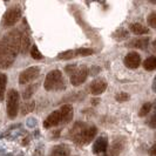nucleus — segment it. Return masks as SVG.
Here are the masks:
<instances>
[{"label":"nucleus","mask_w":156,"mask_h":156,"mask_svg":"<svg viewBox=\"0 0 156 156\" xmlns=\"http://www.w3.org/2000/svg\"><path fill=\"white\" fill-rule=\"evenodd\" d=\"M108 146H109V143H108V139L106 136L98 137L93 144V153L96 154V155L105 154L107 151V149H108Z\"/></svg>","instance_id":"1a4fd4ad"},{"label":"nucleus","mask_w":156,"mask_h":156,"mask_svg":"<svg viewBox=\"0 0 156 156\" xmlns=\"http://www.w3.org/2000/svg\"><path fill=\"white\" fill-rule=\"evenodd\" d=\"M96 133L98 129L95 126L76 122L69 130V137L79 146H87L94 140Z\"/></svg>","instance_id":"f257e3e1"},{"label":"nucleus","mask_w":156,"mask_h":156,"mask_svg":"<svg viewBox=\"0 0 156 156\" xmlns=\"http://www.w3.org/2000/svg\"><path fill=\"white\" fill-rule=\"evenodd\" d=\"M125 63L128 68H137L141 63V55L137 52H129L125 56Z\"/></svg>","instance_id":"9d476101"},{"label":"nucleus","mask_w":156,"mask_h":156,"mask_svg":"<svg viewBox=\"0 0 156 156\" xmlns=\"http://www.w3.org/2000/svg\"><path fill=\"white\" fill-rule=\"evenodd\" d=\"M107 89V82L102 79H96L90 83V93L93 95H101Z\"/></svg>","instance_id":"9b49d317"},{"label":"nucleus","mask_w":156,"mask_h":156,"mask_svg":"<svg viewBox=\"0 0 156 156\" xmlns=\"http://www.w3.org/2000/svg\"><path fill=\"white\" fill-rule=\"evenodd\" d=\"M94 51L90 48H79L75 51V56H87V55H92Z\"/></svg>","instance_id":"5701e85b"},{"label":"nucleus","mask_w":156,"mask_h":156,"mask_svg":"<svg viewBox=\"0 0 156 156\" xmlns=\"http://www.w3.org/2000/svg\"><path fill=\"white\" fill-rule=\"evenodd\" d=\"M155 117H156V115L155 114H153V115H151V119H150V121H149V126H150L153 129L155 128Z\"/></svg>","instance_id":"c756f323"},{"label":"nucleus","mask_w":156,"mask_h":156,"mask_svg":"<svg viewBox=\"0 0 156 156\" xmlns=\"http://www.w3.org/2000/svg\"><path fill=\"white\" fill-rule=\"evenodd\" d=\"M130 31L133 32L135 35H144V34H149V28H147L146 26H143L142 23H134L130 25Z\"/></svg>","instance_id":"dca6fc26"},{"label":"nucleus","mask_w":156,"mask_h":156,"mask_svg":"<svg viewBox=\"0 0 156 156\" xmlns=\"http://www.w3.org/2000/svg\"><path fill=\"white\" fill-rule=\"evenodd\" d=\"M16 54H18V53H16V51H13L8 45H6L4 41L0 40V56H2V58H7V59H12V60H16Z\"/></svg>","instance_id":"ddd939ff"},{"label":"nucleus","mask_w":156,"mask_h":156,"mask_svg":"<svg viewBox=\"0 0 156 156\" xmlns=\"http://www.w3.org/2000/svg\"><path fill=\"white\" fill-rule=\"evenodd\" d=\"M44 87L46 90H61L65 89L66 87V82L63 79L62 73L59 69L51 70L46 75L45 82H44Z\"/></svg>","instance_id":"f03ea898"},{"label":"nucleus","mask_w":156,"mask_h":156,"mask_svg":"<svg viewBox=\"0 0 156 156\" xmlns=\"http://www.w3.org/2000/svg\"><path fill=\"white\" fill-rule=\"evenodd\" d=\"M149 45V39L148 38H137V39L132 40L128 46L132 48H146Z\"/></svg>","instance_id":"a211bd4d"},{"label":"nucleus","mask_w":156,"mask_h":156,"mask_svg":"<svg viewBox=\"0 0 156 156\" xmlns=\"http://www.w3.org/2000/svg\"><path fill=\"white\" fill-rule=\"evenodd\" d=\"M123 148H125V141H121L119 140V139H116V140L112 143L110 148L107 149L106 156H119L122 153Z\"/></svg>","instance_id":"f8f14e48"},{"label":"nucleus","mask_w":156,"mask_h":156,"mask_svg":"<svg viewBox=\"0 0 156 156\" xmlns=\"http://www.w3.org/2000/svg\"><path fill=\"white\" fill-rule=\"evenodd\" d=\"M151 155H155V146H153V148H151Z\"/></svg>","instance_id":"7c9ffc66"},{"label":"nucleus","mask_w":156,"mask_h":156,"mask_svg":"<svg viewBox=\"0 0 156 156\" xmlns=\"http://www.w3.org/2000/svg\"><path fill=\"white\" fill-rule=\"evenodd\" d=\"M40 69L39 67H28L25 70H23L19 75V83L20 85H27L31 81L35 80L39 76Z\"/></svg>","instance_id":"0eeeda50"},{"label":"nucleus","mask_w":156,"mask_h":156,"mask_svg":"<svg viewBox=\"0 0 156 156\" xmlns=\"http://www.w3.org/2000/svg\"><path fill=\"white\" fill-rule=\"evenodd\" d=\"M143 67L146 70H154L156 68V58L155 56H149L148 59L144 60Z\"/></svg>","instance_id":"aec40b11"},{"label":"nucleus","mask_w":156,"mask_h":156,"mask_svg":"<svg viewBox=\"0 0 156 156\" xmlns=\"http://www.w3.org/2000/svg\"><path fill=\"white\" fill-rule=\"evenodd\" d=\"M61 115H62L63 123H68L69 121H72L73 115H74V109L72 105H63L62 107L60 108Z\"/></svg>","instance_id":"2eb2a0df"},{"label":"nucleus","mask_w":156,"mask_h":156,"mask_svg":"<svg viewBox=\"0 0 156 156\" xmlns=\"http://www.w3.org/2000/svg\"><path fill=\"white\" fill-rule=\"evenodd\" d=\"M23 14V11L19 6H12L7 9V12L5 13L4 16V20L2 23L5 27H11V26H14L21 18Z\"/></svg>","instance_id":"39448f33"},{"label":"nucleus","mask_w":156,"mask_h":156,"mask_svg":"<svg viewBox=\"0 0 156 156\" xmlns=\"http://www.w3.org/2000/svg\"><path fill=\"white\" fill-rule=\"evenodd\" d=\"M6 85H7V75L0 73V101H4L6 94Z\"/></svg>","instance_id":"6ab92c4d"},{"label":"nucleus","mask_w":156,"mask_h":156,"mask_svg":"<svg viewBox=\"0 0 156 156\" xmlns=\"http://www.w3.org/2000/svg\"><path fill=\"white\" fill-rule=\"evenodd\" d=\"M63 123L62 115H61V112L59 110H54L48 116L46 117V120L44 121V127L45 128H52V127H56V126Z\"/></svg>","instance_id":"6e6552de"},{"label":"nucleus","mask_w":156,"mask_h":156,"mask_svg":"<svg viewBox=\"0 0 156 156\" xmlns=\"http://www.w3.org/2000/svg\"><path fill=\"white\" fill-rule=\"evenodd\" d=\"M31 45V38H30V35L26 33V32H23L21 33V41H20V53H27V51H28V47Z\"/></svg>","instance_id":"f3484780"},{"label":"nucleus","mask_w":156,"mask_h":156,"mask_svg":"<svg viewBox=\"0 0 156 156\" xmlns=\"http://www.w3.org/2000/svg\"><path fill=\"white\" fill-rule=\"evenodd\" d=\"M66 70L69 73L70 75V83L73 86H80L82 85L88 78V67L82 65L76 67L75 65H68V67L66 68Z\"/></svg>","instance_id":"7ed1b4c3"},{"label":"nucleus","mask_w":156,"mask_h":156,"mask_svg":"<svg viewBox=\"0 0 156 156\" xmlns=\"http://www.w3.org/2000/svg\"><path fill=\"white\" fill-rule=\"evenodd\" d=\"M70 155V149L68 146L66 144H58L52 148L49 156H69Z\"/></svg>","instance_id":"4468645a"},{"label":"nucleus","mask_w":156,"mask_h":156,"mask_svg":"<svg viewBox=\"0 0 156 156\" xmlns=\"http://www.w3.org/2000/svg\"><path fill=\"white\" fill-rule=\"evenodd\" d=\"M115 99H116V101L119 102H125L127 100H129V94L125 93V92H122V93H119L115 96Z\"/></svg>","instance_id":"c85d7f7f"},{"label":"nucleus","mask_w":156,"mask_h":156,"mask_svg":"<svg viewBox=\"0 0 156 156\" xmlns=\"http://www.w3.org/2000/svg\"><path fill=\"white\" fill-rule=\"evenodd\" d=\"M6 45L11 47L13 51H16V53L20 52V41H21V33L19 31H12L8 32L6 35H4V38L1 39Z\"/></svg>","instance_id":"423d86ee"},{"label":"nucleus","mask_w":156,"mask_h":156,"mask_svg":"<svg viewBox=\"0 0 156 156\" xmlns=\"http://www.w3.org/2000/svg\"><path fill=\"white\" fill-rule=\"evenodd\" d=\"M31 55L33 59H35V60H41L44 56H42V54H41V52L39 51V48H38V46H32L31 47Z\"/></svg>","instance_id":"b1692460"},{"label":"nucleus","mask_w":156,"mask_h":156,"mask_svg":"<svg viewBox=\"0 0 156 156\" xmlns=\"http://www.w3.org/2000/svg\"><path fill=\"white\" fill-rule=\"evenodd\" d=\"M33 92H34V86L27 87V88L23 90V99H25V100H28V99H30V98L32 96Z\"/></svg>","instance_id":"bb28decb"},{"label":"nucleus","mask_w":156,"mask_h":156,"mask_svg":"<svg viewBox=\"0 0 156 156\" xmlns=\"http://www.w3.org/2000/svg\"><path fill=\"white\" fill-rule=\"evenodd\" d=\"M34 102L33 101H30V102H25L23 105V107H21V113H23V115H26V114H28V113H31L32 110L34 109Z\"/></svg>","instance_id":"4be33fe9"},{"label":"nucleus","mask_w":156,"mask_h":156,"mask_svg":"<svg viewBox=\"0 0 156 156\" xmlns=\"http://www.w3.org/2000/svg\"><path fill=\"white\" fill-rule=\"evenodd\" d=\"M14 62V60L7 59V58H2L0 56V68H8L12 66V63Z\"/></svg>","instance_id":"393cba45"},{"label":"nucleus","mask_w":156,"mask_h":156,"mask_svg":"<svg viewBox=\"0 0 156 156\" xmlns=\"http://www.w3.org/2000/svg\"><path fill=\"white\" fill-rule=\"evenodd\" d=\"M151 107H153V103H151V102H146V103H143V106L141 107L140 112H139V116H141V117L147 116L148 113H150V110H151Z\"/></svg>","instance_id":"412c9836"},{"label":"nucleus","mask_w":156,"mask_h":156,"mask_svg":"<svg viewBox=\"0 0 156 156\" xmlns=\"http://www.w3.org/2000/svg\"><path fill=\"white\" fill-rule=\"evenodd\" d=\"M59 59H63V60H67V59H72V58H75V51H66L63 53H60L58 55Z\"/></svg>","instance_id":"a878e982"},{"label":"nucleus","mask_w":156,"mask_h":156,"mask_svg":"<svg viewBox=\"0 0 156 156\" xmlns=\"http://www.w3.org/2000/svg\"><path fill=\"white\" fill-rule=\"evenodd\" d=\"M148 23L151 28H156V14L155 12L150 13L148 16Z\"/></svg>","instance_id":"cd10ccee"},{"label":"nucleus","mask_w":156,"mask_h":156,"mask_svg":"<svg viewBox=\"0 0 156 156\" xmlns=\"http://www.w3.org/2000/svg\"><path fill=\"white\" fill-rule=\"evenodd\" d=\"M19 93L16 89H11L7 93V106H6V110H7V115L9 119H14L18 115L19 112Z\"/></svg>","instance_id":"20e7f679"}]
</instances>
